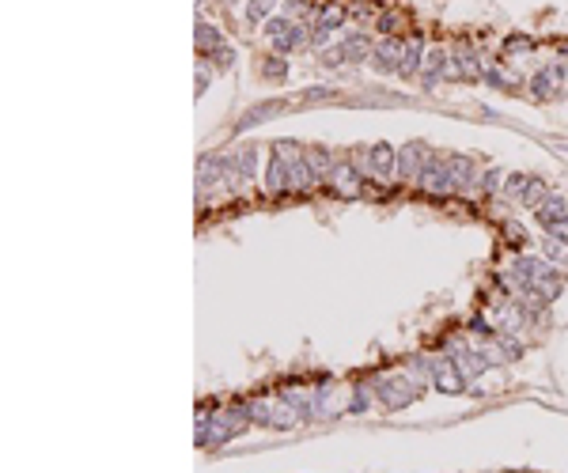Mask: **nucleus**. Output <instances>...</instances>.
Wrapping results in <instances>:
<instances>
[{"label":"nucleus","mask_w":568,"mask_h":473,"mask_svg":"<svg viewBox=\"0 0 568 473\" xmlns=\"http://www.w3.org/2000/svg\"><path fill=\"white\" fill-rule=\"evenodd\" d=\"M193 38H198V46H201L205 53L220 46V30H216L212 23H198V35H193Z\"/></svg>","instance_id":"obj_2"},{"label":"nucleus","mask_w":568,"mask_h":473,"mask_svg":"<svg viewBox=\"0 0 568 473\" xmlns=\"http://www.w3.org/2000/svg\"><path fill=\"white\" fill-rule=\"evenodd\" d=\"M209 61L216 64V69H227V64L235 61V50L232 46H216V50H209Z\"/></svg>","instance_id":"obj_4"},{"label":"nucleus","mask_w":568,"mask_h":473,"mask_svg":"<svg viewBox=\"0 0 568 473\" xmlns=\"http://www.w3.org/2000/svg\"><path fill=\"white\" fill-rule=\"evenodd\" d=\"M341 50H345V53H353L348 61H360V57L368 53V38H364V35H353V38H345V46H341Z\"/></svg>","instance_id":"obj_3"},{"label":"nucleus","mask_w":568,"mask_h":473,"mask_svg":"<svg viewBox=\"0 0 568 473\" xmlns=\"http://www.w3.org/2000/svg\"><path fill=\"white\" fill-rule=\"evenodd\" d=\"M273 8H277V0H250V4H246V19H250V23H269Z\"/></svg>","instance_id":"obj_1"}]
</instances>
